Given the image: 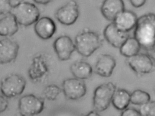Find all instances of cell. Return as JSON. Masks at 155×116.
Listing matches in <instances>:
<instances>
[{
    "instance_id": "16",
    "label": "cell",
    "mask_w": 155,
    "mask_h": 116,
    "mask_svg": "<svg viewBox=\"0 0 155 116\" xmlns=\"http://www.w3.org/2000/svg\"><path fill=\"white\" fill-rule=\"evenodd\" d=\"M124 10L125 4L123 0H104L101 7L102 16L109 21L113 22Z\"/></svg>"
},
{
    "instance_id": "15",
    "label": "cell",
    "mask_w": 155,
    "mask_h": 116,
    "mask_svg": "<svg viewBox=\"0 0 155 116\" xmlns=\"http://www.w3.org/2000/svg\"><path fill=\"white\" fill-rule=\"evenodd\" d=\"M137 19V17L134 12L125 9L117 16L113 22L120 30L129 32L135 28Z\"/></svg>"
},
{
    "instance_id": "21",
    "label": "cell",
    "mask_w": 155,
    "mask_h": 116,
    "mask_svg": "<svg viewBox=\"0 0 155 116\" xmlns=\"http://www.w3.org/2000/svg\"><path fill=\"white\" fill-rule=\"evenodd\" d=\"M140 44L134 37H129L119 48L122 56L130 58L139 53L141 49Z\"/></svg>"
},
{
    "instance_id": "9",
    "label": "cell",
    "mask_w": 155,
    "mask_h": 116,
    "mask_svg": "<svg viewBox=\"0 0 155 116\" xmlns=\"http://www.w3.org/2000/svg\"><path fill=\"white\" fill-rule=\"evenodd\" d=\"M62 87L63 93L68 99H80L87 93V86L84 81L75 78L65 80Z\"/></svg>"
},
{
    "instance_id": "12",
    "label": "cell",
    "mask_w": 155,
    "mask_h": 116,
    "mask_svg": "<svg viewBox=\"0 0 155 116\" xmlns=\"http://www.w3.org/2000/svg\"><path fill=\"white\" fill-rule=\"evenodd\" d=\"M19 46L17 41L8 38L0 40V64L14 61L18 57Z\"/></svg>"
},
{
    "instance_id": "5",
    "label": "cell",
    "mask_w": 155,
    "mask_h": 116,
    "mask_svg": "<svg viewBox=\"0 0 155 116\" xmlns=\"http://www.w3.org/2000/svg\"><path fill=\"white\" fill-rule=\"evenodd\" d=\"M116 87L111 82L103 83L97 87L94 92L93 106L94 110L102 112L110 105Z\"/></svg>"
},
{
    "instance_id": "17",
    "label": "cell",
    "mask_w": 155,
    "mask_h": 116,
    "mask_svg": "<svg viewBox=\"0 0 155 116\" xmlns=\"http://www.w3.org/2000/svg\"><path fill=\"white\" fill-rule=\"evenodd\" d=\"M116 66V61L112 56L103 54L96 62L95 71L101 77L109 78L112 75Z\"/></svg>"
},
{
    "instance_id": "3",
    "label": "cell",
    "mask_w": 155,
    "mask_h": 116,
    "mask_svg": "<svg viewBox=\"0 0 155 116\" xmlns=\"http://www.w3.org/2000/svg\"><path fill=\"white\" fill-rule=\"evenodd\" d=\"M76 50L81 56L89 57L101 46L102 42L99 35L90 30H84L75 37Z\"/></svg>"
},
{
    "instance_id": "11",
    "label": "cell",
    "mask_w": 155,
    "mask_h": 116,
    "mask_svg": "<svg viewBox=\"0 0 155 116\" xmlns=\"http://www.w3.org/2000/svg\"><path fill=\"white\" fill-rule=\"evenodd\" d=\"M53 47L58 58L61 61L70 59L76 50L74 42L70 37L67 35L57 38L53 43Z\"/></svg>"
},
{
    "instance_id": "10",
    "label": "cell",
    "mask_w": 155,
    "mask_h": 116,
    "mask_svg": "<svg viewBox=\"0 0 155 116\" xmlns=\"http://www.w3.org/2000/svg\"><path fill=\"white\" fill-rule=\"evenodd\" d=\"M49 70L46 58L44 55L40 54L32 58L28 71V75L32 81H39L48 75Z\"/></svg>"
},
{
    "instance_id": "27",
    "label": "cell",
    "mask_w": 155,
    "mask_h": 116,
    "mask_svg": "<svg viewBox=\"0 0 155 116\" xmlns=\"http://www.w3.org/2000/svg\"><path fill=\"white\" fill-rule=\"evenodd\" d=\"M122 111L120 116H141L139 111L135 109L127 108Z\"/></svg>"
},
{
    "instance_id": "2",
    "label": "cell",
    "mask_w": 155,
    "mask_h": 116,
    "mask_svg": "<svg viewBox=\"0 0 155 116\" xmlns=\"http://www.w3.org/2000/svg\"><path fill=\"white\" fill-rule=\"evenodd\" d=\"M10 14L16 20L18 25L28 27L31 26L40 18V12L34 4L27 2H21L12 6Z\"/></svg>"
},
{
    "instance_id": "23",
    "label": "cell",
    "mask_w": 155,
    "mask_h": 116,
    "mask_svg": "<svg viewBox=\"0 0 155 116\" xmlns=\"http://www.w3.org/2000/svg\"><path fill=\"white\" fill-rule=\"evenodd\" d=\"M61 89L55 84L48 85L43 90V94L44 97L49 101L56 100L61 93Z\"/></svg>"
},
{
    "instance_id": "18",
    "label": "cell",
    "mask_w": 155,
    "mask_h": 116,
    "mask_svg": "<svg viewBox=\"0 0 155 116\" xmlns=\"http://www.w3.org/2000/svg\"><path fill=\"white\" fill-rule=\"evenodd\" d=\"M19 30V25L15 18L9 14L0 19V36L12 37Z\"/></svg>"
},
{
    "instance_id": "14",
    "label": "cell",
    "mask_w": 155,
    "mask_h": 116,
    "mask_svg": "<svg viewBox=\"0 0 155 116\" xmlns=\"http://www.w3.org/2000/svg\"><path fill=\"white\" fill-rule=\"evenodd\" d=\"M103 35L107 41L112 47L117 48H119L129 37V32L120 30L113 22L106 26Z\"/></svg>"
},
{
    "instance_id": "7",
    "label": "cell",
    "mask_w": 155,
    "mask_h": 116,
    "mask_svg": "<svg viewBox=\"0 0 155 116\" xmlns=\"http://www.w3.org/2000/svg\"><path fill=\"white\" fill-rule=\"evenodd\" d=\"M127 63L134 72L140 75L148 74L154 69V58L148 54L138 53L127 58Z\"/></svg>"
},
{
    "instance_id": "30",
    "label": "cell",
    "mask_w": 155,
    "mask_h": 116,
    "mask_svg": "<svg viewBox=\"0 0 155 116\" xmlns=\"http://www.w3.org/2000/svg\"><path fill=\"white\" fill-rule=\"evenodd\" d=\"M84 116H101L98 112L96 111H92L89 112L87 115Z\"/></svg>"
},
{
    "instance_id": "19",
    "label": "cell",
    "mask_w": 155,
    "mask_h": 116,
    "mask_svg": "<svg viewBox=\"0 0 155 116\" xmlns=\"http://www.w3.org/2000/svg\"><path fill=\"white\" fill-rule=\"evenodd\" d=\"M70 70L76 78L84 80L89 78L93 73L91 65L84 61H78L71 64Z\"/></svg>"
},
{
    "instance_id": "4",
    "label": "cell",
    "mask_w": 155,
    "mask_h": 116,
    "mask_svg": "<svg viewBox=\"0 0 155 116\" xmlns=\"http://www.w3.org/2000/svg\"><path fill=\"white\" fill-rule=\"evenodd\" d=\"M27 81L21 75L12 74L4 78L0 82V91L7 98L21 95L26 88Z\"/></svg>"
},
{
    "instance_id": "13",
    "label": "cell",
    "mask_w": 155,
    "mask_h": 116,
    "mask_svg": "<svg viewBox=\"0 0 155 116\" xmlns=\"http://www.w3.org/2000/svg\"><path fill=\"white\" fill-rule=\"evenodd\" d=\"M34 31L40 38L47 40L51 38L56 33L57 26L51 18L41 17L34 24Z\"/></svg>"
},
{
    "instance_id": "26",
    "label": "cell",
    "mask_w": 155,
    "mask_h": 116,
    "mask_svg": "<svg viewBox=\"0 0 155 116\" xmlns=\"http://www.w3.org/2000/svg\"><path fill=\"white\" fill-rule=\"evenodd\" d=\"M8 106V101L6 98L3 95H0V113L6 111Z\"/></svg>"
},
{
    "instance_id": "29",
    "label": "cell",
    "mask_w": 155,
    "mask_h": 116,
    "mask_svg": "<svg viewBox=\"0 0 155 116\" xmlns=\"http://www.w3.org/2000/svg\"><path fill=\"white\" fill-rule=\"evenodd\" d=\"M52 0H34V1L36 3L40 5H45L49 4L51 2Z\"/></svg>"
},
{
    "instance_id": "22",
    "label": "cell",
    "mask_w": 155,
    "mask_h": 116,
    "mask_svg": "<svg viewBox=\"0 0 155 116\" xmlns=\"http://www.w3.org/2000/svg\"><path fill=\"white\" fill-rule=\"evenodd\" d=\"M150 100V95L147 91L141 90H136L130 94V103L134 105L140 106Z\"/></svg>"
},
{
    "instance_id": "20",
    "label": "cell",
    "mask_w": 155,
    "mask_h": 116,
    "mask_svg": "<svg viewBox=\"0 0 155 116\" xmlns=\"http://www.w3.org/2000/svg\"><path fill=\"white\" fill-rule=\"evenodd\" d=\"M130 94L125 89L116 90L112 97L111 103L118 110L123 111L129 105Z\"/></svg>"
},
{
    "instance_id": "6",
    "label": "cell",
    "mask_w": 155,
    "mask_h": 116,
    "mask_svg": "<svg viewBox=\"0 0 155 116\" xmlns=\"http://www.w3.org/2000/svg\"><path fill=\"white\" fill-rule=\"evenodd\" d=\"M45 108V101L33 94L24 95L20 99L18 110L21 116H35L40 114Z\"/></svg>"
},
{
    "instance_id": "8",
    "label": "cell",
    "mask_w": 155,
    "mask_h": 116,
    "mask_svg": "<svg viewBox=\"0 0 155 116\" xmlns=\"http://www.w3.org/2000/svg\"><path fill=\"white\" fill-rule=\"evenodd\" d=\"M79 13V8L77 2L70 0L56 11L55 16L62 25L71 26L76 22Z\"/></svg>"
},
{
    "instance_id": "1",
    "label": "cell",
    "mask_w": 155,
    "mask_h": 116,
    "mask_svg": "<svg viewBox=\"0 0 155 116\" xmlns=\"http://www.w3.org/2000/svg\"><path fill=\"white\" fill-rule=\"evenodd\" d=\"M134 38L141 48L147 51H154L155 48V16L148 13L138 18L135 27Z\"/></svg>"
},
{
    "instance_id": "25",
    "label": "cell",
    "mask_w": 155,
    "mask_h": 116,
    "mask_svg": "<svg viewBox=\"0 0 155 116\" xmlns=\"http://www.w3.org/2000/svg\"><path fill=\"white\" fill-rule=\"evenodd\" d=\"M12 7L11 0H0V16L10 14Z\"/></svg>"
},
{
    "instance_id": "24",
    "label": "cell",
    "mask_w": 155,
    "mask_h": 116,
    "mask_svg": "<svg viewBox=\"0 0 155 116\" xmlns=\"http://www.w3.org/2000/svg\"><path fill=\"white\" fill-rule=\"evenodd\" d=\"M140 106L138 111L141 116H155V102L154 101L150 100Z\"/></svg>"
},
{
    "instance_id": "28",
    "label": "cell",
    "mask_w": 155,
    "mask_h": 116,
    "mask_svg": "<svg viewBox=\"0 0 155 116\" xmlns=\"http://www.w3.org/2000/svg\"><path fill=\"white\" fill-rule=\"evenodd\" d=\"M133 7L136 8L142 7L146 2V0H129Z\"/></svg>"
}]
</instances>
